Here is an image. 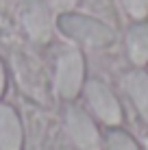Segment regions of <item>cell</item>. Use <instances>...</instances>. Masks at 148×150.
Segmentation results:
<instances>
[{
    "label": "cell",
    "instance_id": "9",
    "mask_svg": "<svg viewBox=\"0 0 148 150\" xmlns=\"http://www.w3.org/2000/svg\"><path fill=\"white\" fill-rule=\"evenodd\" d=\"M105 146L107 150H142L140 144L133 139V135L122 128H111L105 137Z\"/></svg>",
    "mask_w": 148,
    "mask_h": 150
},
{
    "label": "cell",
    "instance_id": "2",
    "mask_svg": "<svg viewBox=\"0 0 148 150\" xmlns=\"http://www.w3.org/2000/svg\"><path fill=\"white\" fill-rule=\"evenodd\" d=\"M85 79V59L79 50H63L57 61V76H55V85H57L59 96L65 100H72L79 96L81 87Z\"/></svg>",
    "mask_w": 148,
    "mask_h": 150
},
{
    "label": "cell",
    "instance_id": "4",
    "mask_svg": "<svg viewBox=\"0 0 148 150\" xmlns=\"http://www.w3.org/2000/svg\"><path fill=\"white\" fill-rule=\"evenodd\" d=\"M85 98L96 117L107 126H118L122 122V107L118 98L103 81H89L85 85Z\"/></svg>",
    "mask_w": 148,
    "mask_h": 150
},
{
    "label": "cell",
    "instance_id": "7",
    "mask_svg": "<svg viewBox=\"0 0 148 150\" xmlns=\"http://www.w3.org/2000/svg\"><path fill=\"white\" fill-rule=\"evenodd\" d=\"M124 87H126V94H129L131 102L135 105L137 113L144 117V122H148V74L142 70L126 74Z\"/></svg>",
    "mask_w": 148,
    "mask_h": 150
},
{
    "label": "cell",
    "instance_id": "12",
    "mask_svg": "<svg viewBox=\"0 0 148 150\" xmlns=\"http://www.w3.org/2000/svg\"><path fill=\"white\" fill-rule=\"evenodd\" d=\"M4 94V68H2V61H0V96Z\"/></svg>",
    "mask_w": 148,
    "mask_h": 150
},
{
    "label": "cell",
    "instance_id": "11",
    "mask_svg": "<svg viewBox=\"0 0 148 150\" xmlns=\"http://www.w3.org/2000/svg\"><path fill=\"white\" fill-rule=\"evenodd\" d=\"M79 4V0H50V7L57 9V11H70L72 7H76Z\"/></svg>",
    "mask_w": 148,
    "mask_h": 150
},
{
    "label": "cell",
    "instance_id": "13",
    "mask_svg": "<svg viewBox=\"0 0 148 150\" xmlns=\"http://www.w3.org/2000/svg\"><path fill=\"white\" fill-rule=\"evenodd\" d=\"M146 150H148V144H146Z\"/></svg>",
    "mask_w": 148,
    "mask_h": 150
},
{
    "label": "cell",
    "instance_id": "5",
    "mask_svg": "<svg viewBox=\"0 0 148 150\" xmlns=\"http://www.w3.org/2000/svg\"><path fill=\"white\" fill-rule=\"evenodd\" d=\"M22 24L28 37L35 41H48L52 33L50 22V7L46 0H26L22 9Z\"/></svg>",
    "mask_w": 148,
    "mask_h": 150
},
{
    "label": "cell",
    "instance_id": "3",
    "mask_svg": "<svg viewBox=\"0 0 148 150\" xmlns=\"http://www.w3.org/2000/svg\"><path fill=\"white\" fill-rule=\"evenodd\" d=\"M65 131L79 150H103L98 126L81 107H70L65 111Z\"/></svg>",
    "mask_w": 148,
    "mask_h": 150
},
{
    "label": "cell",
    "instance_id": "10",
    "mask_svg": "<svg viewBox=\"0 0 148 150\" xmlns=\"http://www.w3.org/2000/svg\"><path fill=\"white\" fill-rule=\"evenodd\" d=\"M122 4H124L126 13L137 22L148 18V0H122Z\"/></svg>",
    "mask_w": 148,
    "mask_h": 150
},
{
    "label": "cell",
    "instance_id": "8",
    "mask_svg": "<svg viewBox=\"0 0 148 150\" xmlns=\"http://www.w3.org/2000/svg\"><path fill=\"white\" fill-rule=\"evenodd\" d=\"M126 50H129V59L135 65L148 63V24L140 22L129 28V33H126Z\"/></svg>",
    "mask_w": 148,
    "mask_h": 150
},
{
    "label": "cell",
    "instance_id": "6",
    "mask_svg": "<svg viewBox=\"0 0 148 150\" xmlns=\"http://www.w3.org/2000/svg\"><path fill=\"white\" fill-rule=\"evenodd\" d=\"M24 131L13 107L0 105V150H22Z\"/></svg>",
    "mask_w": 148,
    "mask_h": 150
},
{
    "label": "cell",
    "instance_id": "1",
    "mask_svg": "<svg viewBox=\"0 0 148 150\" xmlns=\"http://www.w3.org/2000/svg\"><path fill=\"white\" fill-rule=\"evenodd\" d=\"M57 26L65 37L81 41L85 46H94V48H105V46L113 44V39H115L113 28L107 26L100 20L89 18V15L63 11L57 20Z\"/></svg>",
    "mask_w": 148,
    "mask_h": 150
}]
</instances>
